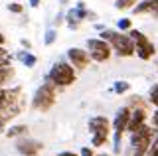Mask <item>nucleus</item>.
Listing matches in <instances>:
<instances>
[{
  "label": "nucleus",
  "mask_w": 158,
  "mask_h": 156,
  "mask_svg": "<svg viewBox=\"0 0 158 156\" xmlns=\"http://www.w3.org/2000/svg\"><path fill=\"white\" fill-rule=\"evenodd\" d=\"M150 136H152V130L144 125H140L136 130H132V144L136 146L135 156H144L146 148L150 146Z\"/></svg>",
  "instance_id": "obj_1"
},
{
  "label": "nucleus",
  "mask_w": 158,
  "mask_h": 156,
  "mask_svg": "<svg viewBox=\"0 0 158 156\" xmlns=\"http://www.w3.org/2000/svg\"><path fill=\"white\" fill-rule=\"evenodd\" d=\"M49 79L53 81V85H69L75 79V73H73V67H69L67 63H57L49 73Z\"/></svg>",
  "instance_id": "obj_2"
},
{
  "label": "nucleus",
  "mask_w": 158,
  "mask_h": 156,
  "mask_svg": "<svg viewBox=\"0 0 158 156\" xmlns=\"http://www.w3.org/2000/svg\"><path fill=\"white\" fill-rule=\"evenodd\" d=\"M53 99H56V85L53 83H46L42 89L36 93V99H34V107L36 109L46 111L48 107L53 105Z\"/></svg>",
  "instance_id": "obj_3"
},
{
  "label": "nucleus",
  "mask_w": 158,
  "mask_h": 156,
  "mask_svg": "<svg viewBox=\"0 0 158 156\" xmlns=\"http://www.w3.org/2000/svg\"><path fill=\"white\" fill-rule=\"evenodd\" d=\"M89 126H91L93 133H95V136H93V144H95V146H101L107 140V133H109L107 119H105V117H95V119L89 121Z\"/></svg>",
  "instance_id": "obj_4"
},
{
  "label": "nucleus",
  "mask_w": 158,
  "mask_h": 156,
  "mask_svg": "<svg viewBox=\"0 0 158 156\" xmlns=\"http://www.w3.org/2000/svg\"><path fill=\"white\" fill-rule=\"evenodd\" d=\"M131 38H132V42H136V53L142 57V60H148V57L154 53V46H152V43L146 40V36H142L140 32L132 30Z\"/></svg>",
  "instance_id": "obj_5"
},
{
  "label": "nucleus",
  "mask_w": 158,
  "mask_h": 156,
  "mask_svg": "<svg viewBox=\"0 0 158 156\" xmlns=\"http://www.w3.org/2000/svg\"><path fill=\"white\" fill-rule=\"evenodd\" d=\"M111 42H113V46L117 47V51L121 53V55H131V53L135 51V42H132L131 36H118V34H113Z\"/></svg>",
  "instance_id": "obj_6"
},
{
  "label": "nucleus",
  "mask_w": 158,
  "mask_h": 156,
  "mask_svg": "<svg viewBox=\"0 0 158 156\" xmlns=\"http://www.w3.org/2000/svg\"><path fill=\"white\" fill-rule=\"evenodd\" d=\"M87 46H89V50H93L91 55H93V60H97V61H103V60H107V57L111 55L105 40H89Z\"/></svg>",
  "instance_id": "obj_7"
},
{
  "label": "nucleus",
  "mask_w": 158,
  "mask_h": 156,
  "mask_svg": "<svg viewBox=\"0 0 158 156\" xmlns=\"http://www.w3.org/2000/svg\"><path fill=\"white\" fill-rule=\"evenodd\" d=\"M69 60L73 61L75 67H85L89 63V55H87V51L79 50V47H73V50H69Z\"/></svg>",
  "instance_id": "obj_8"
},
{
  "label": "nucleus",
  "mask_w": 158,
  "mask_h": 156,
  "mask_svg": "<svg viewBox=\"0 0 158 156\" xmlns=\"http://www.w3.org/2000/svg\"><path fill=\"white\" fill-rule=\"evenodd\" d=\"M144 119H146V113L142 109H138V111H135L131 117H128V123H127V129L128 130H136L138 126H140L142 123H144Z\"/></svg>",
  "instance_id": "obj_9"
},
{
  "label": "nucleus",
  "mask_w": 158,
  "mask_h": 156,
  "mask_svg": "<svg viewBox=\"0 0 158 156\" xmlns=\"http://www.w3.org/2000/svg\"><path fill=\"white\" fill-rule=\"evenodd\" d=\"M40 146L42 144L34 142V140H22V142H18V150L22 154H26V156H32V154H36L40 150Z\"/></svg>",
  "instance_id": "obj_10"
},
{
  "label": "nucleus",
  "mask_w": 158,
  "mask_h": 156,
  "mask_svg": "<svg viewBox=\"0 0 158 156\" xmlns=\"http://www.w3.org/2000/svg\"><path fill=\"white\" fill-rule=\"evenodd\" d=\"M128 117H131V111H128V109H121V111H118V115H117V119H115V129H117V133H123V130L127 129Z\"/></svg>",
  "instance_id": "obj_11"
},
{
  "label": "nucleus",
  "mask_w": 158,
  "mask_h": 156,
  "mask_svg": "<svg viewBox=\"0 0 158 156\" xmlns=\"http://www.w3.org/2000/svg\"><path fill=\"white\" fill-rule=\"evenodd\" d=\"M154 4H156V0H146V2H142L140 6H136V8H135V12H136V14L152 12V10H154Z\"/></svg>",
  "instance_id": "obj_12"
},
{
  "label": "nucleus",
  "mask_w": 158,
  "mask_h": 156,
  "mask_svg": "<svg viewBox=\"0 0 158 156\" xmlns=\"http://www.w3.org/2000/svg\"><path fill=\"white\" fill-rule=\"evenodd\" d=\"M8 75H12V69H10L8 65H4V67H0V85L6 81V77Z\"/></svg>",
  "instance_id": "obj_13"
},
{
  "label": "nucleus",
  "mask_w": 158,
  "mask_h": 156,
  "mask_svg": "<svg viewBox=\"0 0 158 156\" xmlns=\"http://www.w3.org/2000/svg\"><path fill=\"white\" fill-rule=\"evenodd\" d=\"M20 60L26 63V65H34V63H36V57L30 55V53H22V55H20Z\"/></svg>",
  "instance_id": "obj_14"
},
{
  "label": "nucleus",
  "mask_w": 158,
  "mask_h": 156,
  "mask_svg": "<svg viewBox=\"0 0 158 156\" xmlns=\"http://www.w3.org/2000/svg\"><path fill=\"white\" fill-rule=\"evenodd\" d=\"M24 130H28L26 126H12V129L8 130V136H18V134H22Z\"/></svg>",
  "instance_id": "obj_15"
},
{
  "label": "nucleus",
  "mask_w": 158,
  "mask_h": 156,
  "mask_svg": "<svg viewBox=\"0 0 158 156\" xmlns=\"http://www.w3.org/2000/svg\"><path fill=\"white\" fill-rule=\"evenodd\" d=\"M136 0H117V8L125 10V8H131V4H135Z\"/></svg>",
  "instance_id": "obj_16"
},
{
  "label": "nucleus",
  "mask_w": 158,
  "mask_h": 156,
  "mask_svg": "<svg viewBox=\"0 0 158 156\" xmlns=\"http://www.w3.org/2000/svg\"><path fill=\"white\" fill-rule=\"evenodd\" d=\"M150 97H152V103L158 105V85H154V87L150 89Z\"/></svg>",
  "instance_id": "obj_17"
},
{
  "label": "nucleus",
  "mask_w": 158,
  "mask_h": 156,
  "mask_svg": "<svg viewBox=\"0 0 158 156\" xmlns=\"http://www.w3.org/2000/svg\"><path fill=\"white\" fill-rule=\"evenodd\" d=\"M118 28H121V30H128V28H131V20H127V18H123V20L118 22Z\"/></svg>",
  "instance_id": "obj_18"
},
{
  "label": "nucleus",
  "mask_w": 158,
  "mask_h": 156,
  "mask_svg": "<svg viewBox=\"0 0 158 156\" xmlns=\"http://www.w3.org/2000/svg\"><path fill=\"white\" fill-rule=\"evenodd\" d=\"M148 156H158V138H156V142L152 144V148L148 150Z\"/></svg>",
  "instance_id": "obj_19"
},
{
  "label": "nucleus",
  "mask_w": 158,
  "mask_h": 156,
  "mask_svg": "<svg viewBox=\"0 0 158 156\" xmlns=\"http://www.w3.org/2000/svg\"><path fill=\"white\" fill-rule=\"evenodd\" d=\"M53 38H56V32L49 30V32H48V36H46V43H52V42H53Z\"/></svg>",
  "instance_id": "obj_20"
},
{
  "label": "nucleus",
  "mask_w": 158,
  "mask_h": 156,
  "mask_svg": "<svg viewBox=\"0 0 158 156\" xmlns=\"http://www.w3.org/2000/svg\"><path fill=\"white\" fill-rule=\"evenodd\" d=\"M8 8H10L12 12H22V6H20V4H16V2H14V4H8Z\"/></svg>",
  "instance_id": "obj_21"
},
{
  "label": "nucleus",
  "mask_w": 158,
  "mask_h": 156,
  "mask_svg": "<svg viewBox=\"0 0 158 156\" xmlns=\"http://www.w3.org/2000/svg\"><path fill=\"white\" fill-rule=\"evenodd\" d=\"M127 89H128L127 83H118V85L115 87V91H118V93H121V91H127Z\"/></svg>",
  "instance_id": "obj_22"
},
{
  "label": "nucleus",
  "mask_w": 158,
  "mask_h": 156,
  "mask_svg": "<svg viewBox=\"0 0 158 156\" xmlns=\"http://www.w3.org/2000/svg\"><path fill=\"white\" fill-rule=\"evenodd\" d=\"M152 121H154V125L158 126V111H156V113H154V117H152Z\"/></svg>",
  "instance_id": "obj_23"
},
{
  "label": "nucleus",
  "mask_w": 158,
  "mask_h": 156,
  "mask_svg": "<svg viewBox=\"0 0 158 156\" xmlns=\"http://www.w3.org/2000/svg\"><path fill=\"white\" fill-rule=\"evenodd\" d=\"M152 12H154L156 16H158V0H156V4H154V10H152Z\"/></svg>",
  "instance_id": "obj_24"
},
{
  "label": "nucleus",
  "mask_w": 158,
  "mask_h": 156,
  "mask_svg": "<svg viewBox=\"0 0 158 156\" xmlns=\"http://www.w3.org/2000/svg\"><path fill=\"white\" fill-rule=\"evenodd\" d=\"M59 156H75V154H71V152H63V154H59Z\"/></svg>",
  "instance_id": "obj_25"
},
{
  "label": "nucleus",
  "mask_w": 158,
  "mask_h": 156,
  "mask_svg": "<svg viewBox=\"0 0 158 156\" xmlns=\"http://www.w3.org/2000/svg\"><path fill=\"white\" fill-rule=\"evenodd\" d=\"M4 55H6V51H4L2 47H0V57H4Z\"/></svg>",
  "instance_id": "obj_26"
},
{
  "label": "nucleus",
  "mask_w": 158,
  "mask_h": 156,
  "mask_svg": "<svg viewBox=\"0 0 158 156\" xmlns=\"http://www.w3.org/2000/svg\"><path fill=\"white\" fill-rule=\"evenodd\" d=\"M0 43H4V36H2V34H0Z\"/></svg>",
  "instance_id": "obj_27"
}]
</instances>
